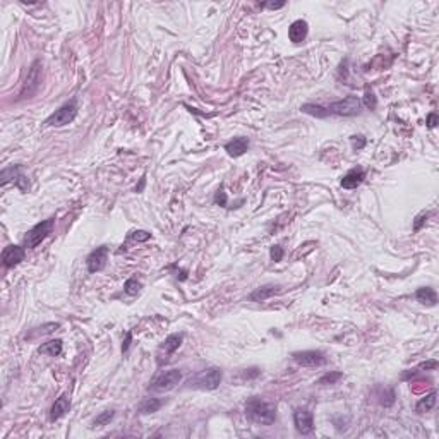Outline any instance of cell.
Masks as SVG:
<instances>
[{"label":"cell","instance_id":"obj_9","mask_svg":"<svg viewBox=\"0 0 439 439\" xmlns=\"http://www.w3.org/2000/svg\"><path fill=\"white\" fill-rule=\"evenodd\" d=\"M293 424L300 434H311L314 430V417L309 410L297 408L293 413Z\"/></svg>","mask_w":439,"mask_h":439},{"label":"cell","instance_id":"obj_15","mask_svg":"<svg viewBox=\"0 0 439 439\" xmlns=\"http://www.w3.org/2000/svg\"><path fill=\"white\" fill-rule=\"evenodd\" d=\"M365 179V172L362 168H353L350 170L347 175L341 179V187L343 189H355L357 185H360Z\"/></svg>","mask_w":439,"mask_h":439},{"label":"cell","instance_id":"obj_29","mask_svg":"<svg viewBox=\"0 0 439 439\" xmlns=\"http://www.w3.org/2000/svg\"><path fill=\"white\" fill-rule=\"evenodd\" d=\"M364 103H365V107L369 108V110H374V108H376V96H374V93L372 91H365V100H364Z\"/></svg>","mask_w":439,"mask_h":439},{"label":"cell","instance_id":"obj_23","mask_svg":"<svg viewBox=\"0 0 439 439\" xmlns=\"http://www.w3.org/2000/svg\"><path fill=\"white\" fill-rule=\"evenodd\" d=\"M304 114H309V115H314V117H319V119H324V117L329 115L328 108L321 107V105H314V103H305L304 107L300 108Z\"/></svg>","mask_w":439,"mask_h":439},{"label":"cell","instance_id":"obj_34","mask_svg":"<svg viewBox=\"0 0 439 439\" xmlns=\"http://www.w3.org/2000/svg\"><path fill=\"white\" fill-rule=\"evenodd\" d=\"M437 367V362L436 360H429V362H424V364L418 365V369H436Z\"/></svg>","mask_w":439,"mask_h":439},{"label":"cell","instance_id":"obj_7","mask_svg":"<svg viewBox=\"0 0 439 439\" xmlns=\"http://www.w3.org/2000/svg\"><path fill=\"white\" fill-rule=\"evenodd\" d=\"M293 360L305 367H317V365L326 364V357L319 350H304V352L293 353Z\"/></svg>","mask_w":439,"mask_h":439},{"label":"cell","instance_id":"obj_38","mask_svg":"<svg viewBox=\"0 0 439 439\" xmlns=\"http://www.w3.org/2000/svg\"><path fill=\"white\" fill-rule=\"evenodd\" d=\"M144 182H146V180H144V179H141V184H139V187H136V192H141V191H143V187H144Z\"/></svg>","mask_w":439,"mask_h":439},{"label":"cell","instance_id":"obj_32","mask_svg":"<svg viewBox=\"0 0 439 439\" xmlns=\"http://www.w3.org/2000/svg\"><path fill=\"white\" fill-rule=\"evenodd\" d=\"M425 218H427V215H425V213H422L420 216H418L417 218V221H415V225H413V230H420V227H422V223H424L425 221Z\"/></svg>","mask_w":439,"mask_h":439},{"label":"cell","instance_id":"obj_5","mask_svg":"<svg viewBox=\"0 0 439 439\" xmlns=\"http://www.w3.org/2000/svg\"><path fill=\"white\" fill-rule=\"evenodd\" d=\"M360 107H362V102L357 98V96L350 95L347 96V98L340 100V102H335L331 103L328 108L329 115H340V117H352V115H357L358 112H360Z\"/></svg>","mask_w":439,"mask_h":439},{"label":"cell","instance_id":"obj_27","mask_svg":"<svg viewBox=\"0 0 439 439\" xmlns=\"http://www.w3.org/2000/svg\"><path fill=\"white\" fill-rule=\"evenodd\" d=\"M57 328H60V324L59 323H50V324H45V326H42V328H36L33 333H31L30 335V338H33V336H36V335H47V333H54L55 329Z\"/></svg>","mask_w":439,"mask_h":439},{"label":"cell","instance_id":"obj_16","mask_svg":"<svg viewBox=\"0 0 439 439\" xmlns=\"http://www.w3.org/2000/svg\"><path fill=\"white\" fill-rule=\"evenodd\" d=\"M247 150H249V139L247 138H235L225 146V151H227L230 156H235V158L237 156H242Z\"/></svg>","mask_w":439,"mask_h":439},{"label":"cell","instance_id":"obj_10","mask_svg":"<svg viewBox=\"0 0 439 439\" xmlns=\"http://www.w3.org/2000/svg\"><path fill=\"white\" fill-rule=\"evenodd\" d=\"M107 261H108V247L107 245H102V247L95 249V251L88 256V261H86L88 269H90V273L102 271L105 264H107Z\"/></svg>","mask_w":439,"mask_h":439},{"label":"cell","instance_id":"obj_4","mask_svg":"<svg viewBox=\"0 0 439 439\" xmlns=\"http://www.w3.org/2000/svg\"><path fill=\"white\" fill-rule=\"evenodd\" d=\"M54 225H55V220L54 218L43 220L42 223L35 225V227L31 228V230L28 232L26 235H24V247L33 249L38 244H42V240H45L47 237L52 233V230H54Z\"/></svg>","mask_w":439,"mask_h":439},{"label":"cell","instance_id":"obj_2","mask_svg":"<svg viewBox=\"0 0 439 439\" xmlns=\"http://www.w3.org/2000/svg\"><path fill=\"white\" fill-rule=\"evenodd\" d=\"M221 377H223V374H221V370L218 367H209L194 374V376L189 379V386L194 389H208L209 391V389L218 388Z\"/></svg>","mask_w":439,"mask_h":439},{"label":"cell","instance_id":"obj_36","mask_svg":"<svg viewBox=\"0 0 439 439\" xmlns=\"http://www.w3.org/2000/svg\"><path fill=\"white\" fill-rule=\"evenodd\" d=\"M427 126L429 127H436L437 126V115L436 114H429V117H427Z\"/></svg>","mask_w":439,"mask_h":439},{"label":"cell","instance_id":"obj_6","mask_svg":"<svg viewBox=\"0 0 439 439\" xmlns=\"http://www.w3.org/2000/svg\"><path fill=\"white\" fill-rule=\"evenodd\" d=\"M180 379H182V372L179 369H170L167 372H162L160 376H156L151 381L150 389H153V391H170V389H174L179 384Z\"/></svg>","mask_w":439,"mask_h":439},{"label":"cell","instance_id":"obj_1","mask_svg":"<svg viewBox=\"0 0 439 439\" xmlns=\"http://www.w3.org/2000/svg\"><path fill=\"white\" fill-rule=\"evenodd\" d=\"M245 415L249 420L256 422V424L271 425L276 420V408L275 405L266 403L259 398H251L245 403Z\"/></svg>","mask_w":439,"mask_h":439},{"label":"cell","instance_id":"obj_21","mask_svg":"<svg viewBox=\"0 0 439 439\" xmlns=\"http://www.w3.org/2000/svg\"><path fill=\"white\" fill-rule=\"evenodd\" d=\"M162 405H163V400H158V398H146V400L138 406V410H139V413H144V415H146V413L158 412V410L162 408Z\"/></svg>","mask_w":439,"mask_h":439},{"label":"cell","instance_id":"obj_19","mask_svg":"<svg viewBox=\"0 0 439 439\" xmlns=\"http://www.w3.org/2000/svg\"><path fill=\"white\" fill-rule=\"evenodd\" d=\"M40 353L43 355H50V357H59L62 353V340H50L47 343H43L42 347L38 348Z\"/></svg>","mask_w":439,"mask_h":439},{"label":"cell","instance_id":"obj_18","mask_svg":"<svg viewBox=\"0 0 439 439\" xmlns=\"http://www.w3.org/2000/svg\"><path fill=\"white\" fill-rule=\"evenodd\" d=\"M278 288L280 287H276V285H266V287L254 290V292L249 295V299L252 302H263L266 299H269L271 295H275V293H278Z\"/></svg>","mask_w":439,"mask_h":439},{"label":"cell","instance_id":"obj_13","mask_svg":"<svg viewBox=\"0 0 439 439\" xmlns=\"http://www.w3.org/2000/svg\"><path fill=\"white\" fill-rule=\"evenodd\" d=\"M180 345H182V335H170L168 338H165V341L158 350V364L162 362L163 355H165V360H167V357L172 355Z\"/></svg>","mask_w":439,"mask_h":439},{"label":"cell","instance_id":"obj_25","mask_svg":"<svg viewBox=\"0 0 439 439\" xmlns=\"http://www.w3.org/2000/svg\"><path fill=\"white\" fill-rule=\"evenodd\" d=\"M341 377H343V374L341 372H328L317 381V384H335V382L340 381Z\"/></svg>","mask_w":439,"mask_h":439},{"label":"cell","instance_id":"obj_37","mask_svg":"<svg viewBox=\"0 0 439 439\" xmlns=\"http://www.w3.org/2000/svg\"><path fill=\"white\" fill-rule=\"evenodd\" d=\"M131 340H132V335H131V333H127L126 341H124V343H122V352H124V353H126L127 350H129V347H131Z\"/></svg>","mask_w":439,"mask_h":439},{"label":"cell","instance_id":"obj_3","mask_svg":"<svg viewBox=\"0 0 439 439\" xmlns=\"http://www.w3.org/2000/svg\"><path fill=\"white\" fill-rule=\"evenodd\" d=\"M76 115H78V103H76V100H71L66 105H62L59 110H55V114L48 117L45 124L52 127H62L71 124L76 119Z\"/></svg>","mask_w":439,"mask_h":439},{"label":"cell","instance_id":"obj_28","mask_svg":"<svg viewBox=\"0 0 439 439\" xmlns=\"http://www.w3.org/2000/svg\"><path fill=\"white\" fill-rule=\"evenodd\" d=\"M151 233L144 232V230H138V232H132L131 233V239L136 240V242H144V240H150Z\"/></svg>","mask_w":439,"mask_h":439},{"label":"cell","instance_id":"obj_22","mask_svg":"<svg viewBox=\"0 0 439 439\" xmlns=\"http://www.w3.org/2000/svg\"><path fill=\"white\" fill-rule=\"evenodd\" d=\"M21 177H23L21 175V167H19V165H16V167H11V168H4L0 179H2V185H6L7 182H11V180H16V182H18Z\"/></svg>","mask_w":439,"mask_h":439},{"label":"cell","instance_id":"obj_20","mask_svg":"<svg viewBox=\"0 0 439 439\" xmlns=\"http://www.w3.org/2000/svg\"><path fill=\"white\" fill-rule=\"evenodd\" d=\"M436 400H437V394L436 391L425 394L422 400H418V403L415 405V410L417 413H425V412H430V410L434 408V405H436Z\"/></svg>","mask_w":439,"mask_h":439},{"label":"cell","instance_id":"obj_14","mask_svg":"<svg viewBox=\"0 0 439 439\" xmlns=\"http://www.w3.org/2000/svg\"><path fill=\"white\" fill-rule=\"evenodd\" d=\"M69 408H71L69 396H67V394H60L50 410V420H57V418H60L62 415H66V413L69 412Z\"/></svg>","mask_w":439,"mask_h":439},{"label":"cell","instance_id":"obj_26","mask_svg":"<svg viewBox=\"0 0 439 439\" xmlns=\"http://www.w3.org/2000/svg\"><path fill=\"white\" fill-rule=\"evenodd\" d=\"M114 415H115L114 410H105L103 413H100V415L93 420V424H95V425H105V424H108L112 418H114Z\"/></svg>","mask_w":439,"mask_h":439},{"label":"cell","instance_id":"obj_8","mask_svg":"<svg viewBox=\"0 0 439 439\" xmlns=\"http://www.w3.org/2000/svg\"><path fill=\"white\" fill-rule=\"evenodd\" d=\"M40 72H42V64L36 60L33 66H31L28 79L23 86V91L19 93V98H31V96L35 95L36 90H38V86H40Z\"/></svg>","mask_w":439,"mask_h":439},{"label":"cell","instance_id":"obj_12","mask_svg":"<svg viewBox=\"0 0 439 439\" xmlns=\"http://www.w3.org/2000/svg\"><path fill=\"white\" fill-rule=\"evenodd\" d=\"M307 31H309V24L305 21H302V19L293 21L292 24H290V28H288L290 42L295 43V45H299V43H302L305 38H307Z\"/></svg>","mask_w":439,"mask_h":439},{"label":"cell","instance_id":"obj_30","mask_svg":"<svg viewBox=\"0 0 439 439\" xmlns=\"http://www.w3.org/2000/svg\"><path fill=\"white\" fill-rule=\"evenodd\" d=\"M269 256H271L273 261H281V257H283V249H281L280 245H273L271 251H269Z\"/></svg>","mask_w":439,"mask_h":439},{"label":"cell","instance_id":"obj_24","mask_svg":"<svg viewBox=\"0 0 439 439\" xmlns=\"http://www.w3.org/2000/svg\"><path fill=\"white\" fill-rule=\"evenodd\" d=\"M124 290H126V293H129V295H136L141 290V281L138 278H129L126 285H124Z\"/></svg>","mask_w":439,"mask_h":439},{"label":"cell","instance_id":"obj_11","mask_svg":"<svg viewBox=\"0 0 439 439\" xmlns=\"http://www.w3.org/2000/svg\"><path fill=\"white\" fill-rule=\"evenodd\" d=\"M24 259V249L21 245H7L2 251V263L6 268H14Z\"/></svg>","mask_w":439,"mask_h":439},{"label":"cell","instance_id":"obj_35","mask_svg":"<svg viewBox=\"0 0 439 439\" xmlns=\"http://www.w3.org/2000/svg\"><path fill=\"white\" fill-rule=\"evenodd\" d=\"M261 6H263V7H269V9H281V7L285 6V2H278V4H275V2H266V4H261Z\"/></svg>","mask_w":439,"mask_h":439},{"label":"cell","instance_id":"obj_33","mask_svg":"<svg viewBox=\"0 0 439 439\" xmlns=\"http://www.w3.org/2000/svg\"><path fill=\"white\" fill-rule=\"evenodd\" d=\"M261 374V370L259 369H249V370H245L244 372V377H247V379H251V377H257Z\"/></svg>","mask_w":439,"mask_h":439},{"label":"cell","instance_id":"obj_31","mask_svg":"<svg viewBox=\"0 0 439 439\" xmlns=\"http://www.w3.org/2000/svg\"><path fill=\"white\" fill-rule=\"evenodd\" d=\"M215 203L220 204V206H227V194H225L223 187L220 189L218 192H216V197H215Z\"/></svg>","mask_w":439,"mask_h":439},{"label":"cell","instance_id":"obj_17","mask_svg":"<svg viewBox=\"0 0 439 439\" xmlns=\"http://www.w3.org/2000/svg\"><path fill=\"white\" fill-rule=\"evenodd\" d=\"M415 297H417V300L420 302V304L429 305V307H432V305L437 304V293H436V290L430 288V287L418 288Z\"/></svg>","mask_w":439,"mask_h":439}]
</instances>
